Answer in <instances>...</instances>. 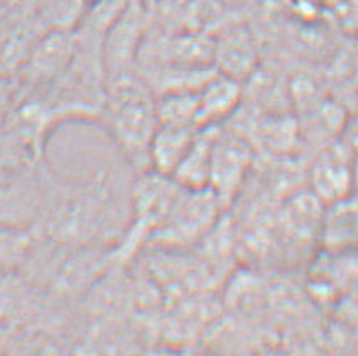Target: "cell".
<instances>
[{
  "mask_svg": "<svg viewBox=\"0 0 358 356\" xmlns=\"http://www.w3.org/2000/svg\"><path fill=\"white\" fill-rule=\"evenodd\" d=\"M127 168L103 163L76 180H56L48 192V234L62 246L116 247L131 221L133 180Z\"/></svg>",
  "mask_w": 358,
  "mask_h": 356,
  "instance_id": "obj_1",
  "label": "cell"
},
{
  "mask_svg": "<svg viewBox=\"0 0 358 356\" xmlns=\"http://www.w3.org/2000/svg\"><path fill=\"white\" fill-rule=\"evenodd\" d=\"M101 123L122 158L136 172L150 170V147L158 128L157 94L136 69L108 73Z\"/></svg>",
  "mask_w": 358,
  "mask_h": 356,
  "instance_id": "obj_2",
  "label": "cell"
},
{
  "mask_svg": "<svg viewBox=\"0 0 358 356\" xmlns=\"http://www.w3.org/2000/svg\"><path fill=\"white\" fill-rule=\"evenodd\" d=\"M224 205L209 187L182 190L166 218L153 234L152 242L182 247L207 237L215 229Z\"/></svg>",
  "mask_w": 358,
  "mask_h": 356,
  "instance_id": "obj_3",
  "label": "cell"
},
{
  "mask_svg": "<svg viewBox=\"0 0 358 356\" xmlns=\"http://www.w3.org/2000/svg\"><path fill=\"white\" fill-rule=\"evenodd\" d=\"M252 153L248 140L219 128L212 144L209 187L224 207L234 200L249 175Z\"/></svg>",
  "mask_w": 358,
  "mask_h": 356,
  "instance_id": "obj_4",
  "label": "cell"
},
{
  "mask_svg": "<svg viewBox=\"0 0 358 356\" xmlns=\"http://www.w3.org/2000/svg\"><path fill=\"white\" fill-rule=\"evenodd\" d=\"M199 130L201 128L190 125L158 123L152 147H150V168L165 175H172L192 144Z\"/></svg>",
  "mask_w": 358,
  "mask_h": 356,
  "instance_id": "obj_5",
  "label": "cell"
},
{
  "mask_svg": "<svg viewBox=\"0 0 358 356\" xmlns=\"http://www.w3.org/2000/svg\"><path fill=\"white\" fill-rule=\"evenodd\" d=\"M241 98H243V81L224 73H215L199 89L202 126L219 125L224 118L232 114Z\"/></svg>",
  "mask_w": 358,
  "mask_h": 356,
  "instance_id": "obj_6",
  "label": "cell"
},
{
  "mask_svg": "<svg viewBox=\"0 0 358 356\" xmlns=\"http://www.w3.org/2000/svg\"><path fill=\"white\" fill-rule=\"evenodd\" d=\"M345 153L338 148H328L320 153L311 167V185L315 197L335 202L345 195L350 184V168Z\"/></svg>",
  "mask_w": 358,
  "mask_h": 356,
  "instance_id": "obj_7",
  "label": "cell"
},
{
  "mask_svg": "<svg viewBox=\"0 0 358 356\" xmlns=\"http://www.w3.org/2000/svg\"><path fill=\"white\" fill-rule=\"evenodd\" d=\"M256 64V47L244 29L227 32L214 44V66L219 73L243 81L254 71Z\"/></svg>",
  "mask_w": 358,
  "mask_h": 356,
  "instance_id": "obj_8",
  "label": "cell"
}]
</instances>
